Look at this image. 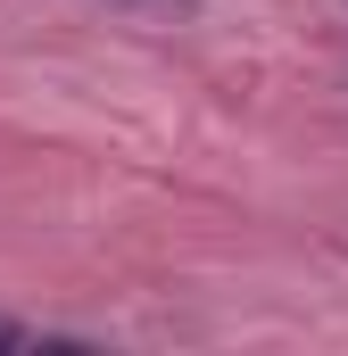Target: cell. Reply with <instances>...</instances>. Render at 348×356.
I'll use <instances>...</instances> for the list:
<instances>
[{
    "mask_svg": "<svg viewBox=\"0 0 348 356\" xmlns=\"http://www.w3.org/2000/svg\"><path fill=\"white\" fill-rule=\"evenodd\" d=\"M42 348H75V340H58V332H33V323H8V315H0V356H42Z\"/></svg>",
    "mask_w": 348,
    "mask_h": 356,
    "instance_id": "6da1fadb",
    "label": "cell"
}]
</instances>
